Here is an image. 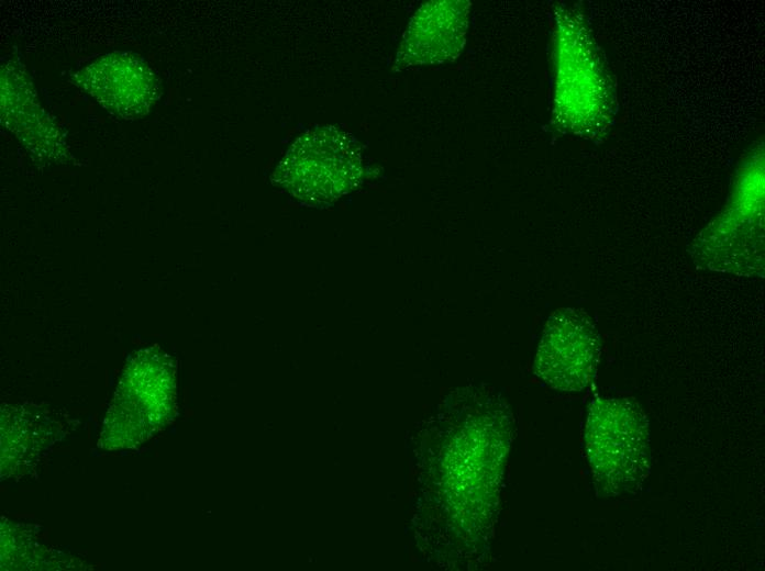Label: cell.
<instances>
[{"mask_svg":"<svg viewBox=\"0 0 765 571\" xmlns=\"http://www.w3.org/2000/svg\"><path fill=\"white\" fill-rule=\"evenodd\" d=\"M585 447L597 489L619 497L641 489L651 470L648 421L628 398H596L588 407Z\"/></svg>","mask_w":765,"mask_h":571,"instance_id":"cell-1","label":"cell"},{"mask_svg":"<svg viewBox=\"0 0 765 571\" xmlns=\"http://www.w3.org/2000/svg\"><path fill=\"white\" fill-rule=\"evenodd\" d=\"M600 350V336L591 318L578 309H558L544 327L534 373L552 389L583 391L596 376Z\"/></svg>","mask_w":765,"mask_h":571,"instance_id":"cell-2","label":"cell"},{"mask_svg":"<svg viewBox=\"0 0 765 571\" xmlns=\"http://www.w3.org/2000/svg\"><path fill=\"white\" fill-rule=\"evenodd\" d=\"M431 2L413 18L401 45L407 64L442 63L459 54L466 29V3Z\"/></svg>","mask_w":765,"mask_h":571,"instance_id":"cell-3","label":"cell"}]
</instances>
